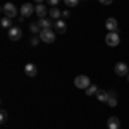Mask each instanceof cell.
<instances>
[{
  "mask_svg": "<svg viewBox=\"0 0 129 129\" xmlns=\"http://www.w3.org/2000/svg\"><path fill=\"white\" fill-rule=\"evenodd\" d=\"M2 12H4L5 17H10V19H12V17L17 16V7H16L12 2H7V4L2 5Z\"/></svg>",
  "mask_w": 129,
  "mask_h": 129,
  "instance_id": "1",
  "label": "cell"
},
{
  "mask_svg": "<svg viewBox=\"0 0 129 129\" xmlns=\"http://www.w3.org/2000/svg\"><path fill=\"white\" fill-rule=\"evenodd\" d=\"M91 84V81H89L88 76H84V74H79V76H76V79H74V86L79 89H86Z\"/></svg>",
  "mask_w": 129,
  "mask_h": 129,
  "instance_id": "2",
  "label": "cell"
},
{
  "mask_svg": "<svg viewBox=\"0 0 129 129\" xmlns=\"http://www.w3.org/2000/svg\"><path fill=\"white\" fill-rule=\"evenodd\" d=\"M105 43L109 45V47H117L120 43V36L117 31H110V33H107V36H105Z\"/></svg>",
  "mask_w": 129,
  "mask_h": 129,
  "instance_id": "3",
  "label": "cell"
},
{
  "mask_svg": "<svg viewBox=\"0 0 129 129\" xmlns=\"http://www.w3.org/2000/svg\"><path fill=\"white\" fill-rule=\"evenodd\" d=\"M40 40L45 43H53L55 41V31H52V28L40 31Z\"/></svg>",
  "mask_w": 129,
  "mask_h": 129,
  "instance_id": "4",
  "label": "cell"
},
{
  "mask_svg": "<svg viewBox=\"0 0 129 129\" xmlns=\"http://www.w3.org/2000/svg\"><path fill=\"white\" fill-rule=\"evenodd\" d=\"M9 38L12 41L21 40V38H22V29H21L19 26H12V28L9 29Z\"/></svg>",
  "mask_w": 129,
  "mask_h": 129,
  "instance_id": "5",
  "label": "cell"
},
{
  "mask_svg": "<svg viewBox=\"0 0 129 129\" xmlns=\"http://www.w3.org/2000/svg\"><path fill=\"white\" fill-rule=\"evenodd\" d=\"M114 71H115L117 76H127L129 74V67H127V64H124V62H117Z\"/></svg>",
  "mask_w": 129,
  "mask_h": 129,
  "instance_id": "6",
  "label": "cell"
},
{
  "mask_svg": "<svg viewBox=\"0 0 129 129\" xmlns=\"http://www.w3.org/2000/svg\"><path fill=\"white\" fill-rule=\"evenodd\" d=\"M35 14V5L33 4H22V7H21V16L22 17H29Z\"/></svg>",
  "mask_w": 129,
  "mask_h": 129,
  "instance_id": "7",
  "label": "cell"
},
{
  "mask_svg": "<svg viewBox=\"0 0 129 129\" xmlns=\"http://www.w3.org/2000/svg\"><path fill=\"white\" fill-rule=\"evenodd\" d=\"M105 28H107V31H117L119 29V22H117V19L115 17H109V19L105 21Z\"/></svg>",
  "mask_w": 129,
  "mask_h": 129,
  "instance_id": "8",
  "label": "cell"
},
{
  "mask_svg": "<svg viewBox=\"0 0 129 129\" xmlns=\"http://www.w3.org/2000/svg\"><path fill=\"white\" fill-rule=\"evenodd\" d=\"M24 74H26L28 78H35V76L38 74L36 66H35V64H26V66H24Z\"/></svg>",
  "mask_w": 129,
  "mask_h": 129,
  "instance_id": "9",
  "label": "cell"
},
{
  "mask_svg": "<svg viewBox=\"0 0 129 129\" xmlns=\"http://www.w3.org/2000/svg\"><path fill=\"white\" fill-rule=\"evenodd\" d=\"M53 28H55V33L62 35V33H66V31H67V24H66V21L59 19V21H55V22H53Z\"/></svg>",
  "mask_w": 129,
  "mask_h": 129,
  "instance_id": "10",
  "label": "cell"
},
{
  "mask_svg": "<svg viewBox=\"0 0 129 129\" xmlns=\"http://www.w3.org/2000/svg\"><path fill=\"white\" fill-rule=\"evenodd\" d=\"M47 12H50L43 4H36L35 5V14H38V19H43L45 16H47Z\"/></svg>",
  "mask_w": 129,
  "mask_h": 129,
  "instance_id": "11",
  "label": "cell"
},
{
  "mask_svg": "<svg viewBox=\"0 0 129 129\" xmlns=\"http://www.w3.org/2000/svg\"><path fill=\"white\" fill-rule=\"evenodd\" d=\"M109 93H110V96H109L107 105L109 107H117V93H115V89H110Z\"/></svg>",
  "mask_w": 129,
  "mask_h": 129,
  "instance_id": "12",
  "label": "cell"
},
{
  "mask_svg": "<svg viewBox=\"0 0 129 129\" xmlns=\"http://www.w3.org/2000/svg\"><path fill=\"white\" fill-rule=\"evenodd\" d=\"M48 14H50V19L52 21H59L60 17H62V10H59L57 7H52Z\"/></svg>",
  "mask_w": 129,
  "mask_h": 129,
  "instance_id": "13",
  "label": "cell"
},
{
  "mask_svg": "<svg viewBox=\"0 0 129 129\" xmlns=\"http://www.w3.org/2000/svg\"><path fill=\"white\" fill-rule=\"evenodd\" d=\"M107 127L109 129H120V122L117 117H110L109 120H107Z\"/></svg>",
  "mask_w": 129,
  "mask_h": 129,
  "instance_id": "14",
  "label": "cell"
},
{
  "mask_svg": "<svg viewBox=\"0 0 129 129\" xmlns=\"http://www.w3.org/2000/svg\"><path fill=\"white\" fill-rule=\"evenodd\" d=\"M109 96H110V93L105 91V89H98V93H96V98H98L100 102H103V103L109 102Z\"/></svg>",
  "mask_w": 129,
  "mask_h": 129,
  "instance_id": "15",
  "label": "cell"
},
{
  "mask_svg": "<svg viewBox=\"0 0 129 129\" xmlns=\"http://www.w3.org/2000/svg\"><path fill=\"white\" fill-rule=\"evenodd\" d=\"M38 24H40L41 29H48V28H52V19H47V17H43V19H38Z\"/></svg>",
  "mask_w": 129,
  "mask_h": 129,
  "instance_id": "16",
  "label": "cell"
},
{
  "mask_svg": "<svg viewBox=\"0 0 129 129\" xmlns=\"http://www.w3.org/2000/svg\"><path fill=\"white\" fill-rule=\"evenodd\" d=\"M98 93V86L96 84H89L88 88H86V95L88 96H93V95H96Z\"/></svg>",
  "mask_w": 129,
  "mask_h": 129,
  "instance_id": "17",
  "label": "cell"
},
{
  "mask_svg": "<svg viewBox=\"0 0 129 129\" xmlns=\"http://www.w3.org/2000/svg\"><path fill=\"white\" fill-rule=\"evenodd\" d=\"M0 24H2V28H7V29H10V28H12V26H10V24H12V19L4 16V17H2V21H0Z\"/></svg>",
  "mask_w": 129,
  "mask_h": 129,
  "instance_id": "18",
  "label": "cell"
},
{
  "mask_svg": "<svg viewBox=\"0 0 129 129\" xmlns=\"http://www.w3.org/2000/svg\"><path fill=\"white\" fill-rule=\"evenodd\" d=\"M29 31H31V33H35V35H36V33L40 35V31H41L40 24H38V22H31V24H29Z\"/></svg>",
  "mask_w": 129,
  "mask_h": 129,
  "instance_id": "19",
  "label": "cell"
},
{
  "mask_svg": "<svg viewBox=\"0 0 129 129\" xmlns=\"http://www.w3.org/2000/svg\"><path fill=\"white\" fill-rule=\"evenodd\" d=\"M7 119H9L7 112H5V110H2V112H0V122H2V124H5V122H7Z\"/></svg>",
  "mask_w": 129,
  "mask_h": 129,
  "instance_id": "20",
  "label": "cell"
},
{
  "mask_svg": "<svg viewBox=\"0 0 129 129\" xmlns=\"http://www.w3.org/2000/svg\"><path fill=\"white\" fill-rule=\"evenodd\" d=\"M64 2H66L67 7H76V5L79 4V0H64Z\"/></svg>",
  "mask_w": 129,
  "mask_h": 129,
  "instance_id": "21",
  "label": "cell"
},
{
  "mask_svg": "<svg viewBox=\"0 0 129 129\" xmlns=\"http://www.w3.org/2000/svg\"><path fill=\"white\" fill-rule=\"evenodd\" d=\"M47 2H48V5H50V7H57V4H59L60 0H47Z\"/></svg>",
  "mask_w": 129,
  "mask_h": 129,
  "instance_id": "22",
  "label": "cell"
},
{
  "mask_svg": "<svg viewBox=\"0 0 129 129\" xmlns=\"http://www.w3.org/2000/svg\"><path fill=\"white\" fill-rule=\"evenodd\" d=\"M38 41H40V38H36V36H35V38H31V47H36V45H38Z\"/></svg>",
  "mask_w": 129,
  "mask_h": 129,
  "instance_id": "23",
  "label": "cell"
},
{
  "mask_svg": "<svg viewBox=\"0 0 129 129\" xmlns=\"http://www.w3.org/2000/svg\"><path fill=\"white\" fill-rule=\"evenodd\" d=\"M98 2L102 4V5H110V4H112L114 0H98Z\"/></svg>",
  "mask_w": 129,
  "mask_h": 129,
  "instance_id": "24",
  "label": "cell"
},
{
  "mask_svg": "<svg viewBox=\"0 0 129 129\" xmlns=\"http://www.w3.org/2000/svg\"><path fill=\"white\" fill-rule=\"evenodd\" d=\"M69 16H71V12H69V10H62V17H66V19H67Z\"/></svg>",
  "mask_w": 129,
  "mask_h": 129,
  "instance_id": "25",
  "label": "cell"
},
{
  "mask_svg": "<svg viewBox=\"0 0 129 129\" xmlns=\"http://www.w3.org/2000/svg\"><path fill=\"white\" fill-rule=\"evenodd\" d=\"M35 2H36V4H41V2H43V0H35Z\"/></svg>",
  "mask_w": 129,
  "mask_h": 129,
  "instance_id": "26",
  "label": "cell"
},
{
  "mask_svg": "<svg viewBox=\"0 0 129 129\" xmlns=\"http://www.w3.org/2000/svg\"><path fill=\"white\" fill-rule=\"evenodd\" d=\"M127 81H129V74H127Z\"/></svg>",
  "mask_w": 129,
  "mask_h": 129,
  "instance_id": "27",
  "label": "cell"
}]
</instances>
